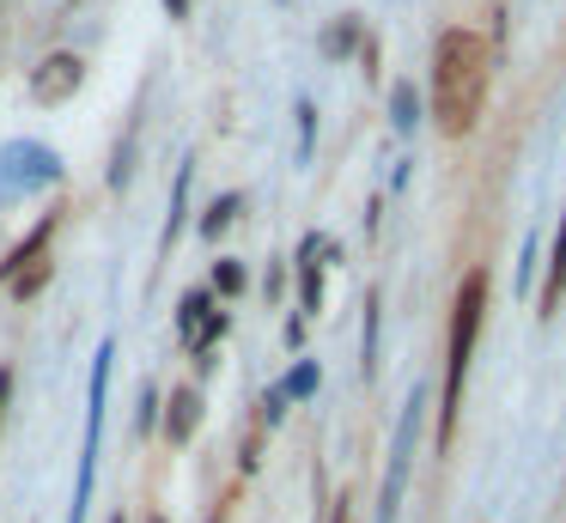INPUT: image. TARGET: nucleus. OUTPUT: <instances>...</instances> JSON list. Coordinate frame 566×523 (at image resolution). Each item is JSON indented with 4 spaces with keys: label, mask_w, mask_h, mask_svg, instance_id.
I'll list each match as a JSON object with an SVG mask.
<instances>
[{
    "label": "nucleus",
    "mask_w": 566,
    "mask_h": 523,
    "mask_svg": "<svg viewBox=\"0 0 566 523\" xmlns=\"http://www.w3.org/2000/svg\"><path fill=\"white\" fill-rule=\"evenodd\" d=\"M165 7H171V19H184V12H189V0H165Z\"/></svg>",
    "instance_id": "dca6fc26"
},
{
    "label": "nucleus",
    "mask_w": 566,
    "mask_h": 523,
    "mask_svg": "<svg viewBox=\"0 0 566 523\" xmlns=\"http://www.w3.org/2000/svg\"><path fill=\"white\" fill-rule=\"evenodd\" d=\"M232 213H238V195H220V201L208 207V219H201V238H220V231L232 226Z\"/></svg>",
    "instance_id": "9b49d317"
},
{
    "label": "nucleus",
    "mask_w": 566,
    "mask_h": 523,
    "mask_svg": "<svg viewBox=\"0 0 566 523\" xmlns=\"http://www.w3.org/2000/svg\"><path fill=\"white\" fill-rule=\"evenodd\" d=\"M566 299V207H560V231H554V262H548V280H542V316H554Z\"/></svg>",
    "instance_id": "423d86ee"
},
{
    "label": "nucleus",
    "mask_w": 566,
    "mask_h": 523,
    "mask_svg": "<svg viewBox=\"0 0 566 523\" xmlns=\"http://www.w3.org/2000/svg\"><path fill=\"white\" fill-rule=\"evenodd\" d=\"M196 389H177L171 396V420H165V438H171V444H189V432H196Z\"/></svg>",
    "instance_id": "1a4fd4ad"
},
{
    "label": "nucleus",
    "mask_w": 566,
    "mask_h": 523,
    "mask_svg": "<svg viewBox=\"0 0 566 523\" xmlns=\"http://www.w3.org/2000/svg\"><path fill=\"white\" fill-rule=\"evenodd\" d=\"M488 36L463 31V24H451V31L432 43V116H439L444 134H469L481 116V104H488Z\"/></svg>",
    "instance_id": "f257e3e1"
},
{
    "label": "nucleus",
    "mask_w": 566,
    "mask_h": 523,
    "mask_svg": "<svg viewBox=\"0 0 566 523\" xmlns=\"http://www.w3.org/2000/svg\"><path fill=\"white\" fill-rule=\"evenodd\" d=\"M317 250H323V238H305V250H298V304H305V311H317V304H323V268H317Z\"/></svg>",
    "instance_id": "6e6552de"
},
{
    "label": "nucleus",
    "mask_w": 566,
    "mask_h": 523,
    "mask_svg": "<svg viewBox=\"0 0 566 523\" xmlns=\"http://www.w3.org/2000/svg\"><path fill=\"white\" fill-rule=\"evenodd\" d=\"M147 523H165V517H147Z\"/></svg>",
    "instance_id": "a211bd4d"
},
{
    "label": "nucleus",
    "mask_w": 566,
    "mask_h": 523,
    "mask_svg": "<svg viewBox=\"0 0 566 523\" xmlns=\"http://www.w3.org/2000/svg\"><path fill=\"white\" fill-rule=\"evenodd\" d=\"M50 238H55V213H50V219H43V226H38V231H31V238H25V243H19V250H13V255H7V262H0V280H13V274H25V268H31V262H43V255H50Z\"/></svg>",
    "instance_id": "0eeeda50"
},
{
    "label": "nucleus",
    "mask_w": 566,
    "mask_h": 523,
    "mask_svg": "<svg viewBox=\"0 0 566 523\" xmlns=\"http://www.w3.org/2000/svg\"><path fill=\"white\" fill-rule=\"evenodd\" d=\"M420 408H427V389H415L396 420V444H390V474H384V499H378V523H396V505H402V487H408V450H415L420 432Z\"/></svg>",
    "instance_id": "20e7f679"
},
{
    "label": "nucleus",
    "mask_w": 566,
    "mask_h": 523,
    "mask_svg": "<svg viewBox=\"0 0 566 523\" xmlns=\"http://www.w3.org/2000/svg\"><path fill=\"white\" fill-rule=\"evenodd\" d=\"M208 316H213V292H208V286H196V292H184V341H189V335H196V328H201V323H208Z\"/></svg>",
    "instance_id": "9d476101"
},
{
    "label": "nucleus",
    "mask_w": 566,
    "mask_h": 523,
    "mask_svg": "<svg viewBox=\"0 0 566 523\" xmlns=\"http://www.w3.org/2000/svg\"><path fill=\"white\" fill-rule=\"evenodd\" d=\"M153 420H159V401H153V389H140V414H135V426H140V432H153Z\"/></svg>",
    "instance_id": "2eb2a0df"
},
{
    "label": "nucleus",
    "mask_w": 566,
    "mask_h": 523,
    "mask_svg": "<svg viewBox=\"0 0 566 523\" xmlns=\"http://www.w3.org/2000/svg\"><path fill=\"white\" fill-rule=\"evenodd\" d=\"M111 523H123V517H111Z\"/></svg>",
    "instance_id": "6ab92c4d"
},
{
    "label": "nucleus",
    "mask_w": 566,
    "mask_h": 523,
    "mask_svg": "<svg viewBox=\"0 0 566 523\" xmlns=\"http://www.w3.org/2000/svg\"><path fill=\"white\" fill-rule=\"evenodd\" d=\"M311 389H317V365H298V372L286 377V389H281V396H311Z\"/></svg>",
    "instance_id": "ddd939ff"
},
{
    "label": "nucleus",
    "mask_w": 566,
    "mask_h": 523,
    "mask_svg": "<svg viewBox=\"0 0 566 523\" xmlns=\"http://www.w3.org/2000/svg\"><path fill=\"white\" fill-rule=\"evenodd\" d=\"M329 523H347V505H342V511H335V517H329Z\"/></svg>",
    "instance_id": "f3484780"
},
{
    "label": "nucleus",
    "mask_w": 566,
    "mask_h": 523,
    "mask_svg": "<svg viewBox=\"0 0 566 523\" xmlns=\"http://www.w3.org/2000/svg\"><path fill=\"white\" fill-rule=\"evenodd\" d=\"M481 316H488V268H469L451 304V347H444V396H439V444H451L457 426V401H463V377H469V353H475Z\"/></svg>",
    "instance_id": "f03ea898"
},
{
    "label": "nucleus",
    "mask_w": 566,
    "mask_h": 523,
    "mask_svg": "<svg viewBox=\"0 0 566 523\" xmlns=\"http://www.w3.org/2000/svg\"><path fill=\"white\" fill-rule=\"evenodd\" d=\"M80 80H86L80 55H50V61H43V73H38V97H67Z\"/></svg>",
    "instance_id": "39448f33"
},
{
    "label": "nucleus",
    "mask_w": 566,
    "mask_h": 523,
    "mask_svg": "<svg viewBox=\"0 0 566 523\" xmlns=\"http://www.w3.org/2000/svg\"><path fill=\"white\" fill-rule=\"evenodd\" d=\"M213 292L238 299V292H244V262H220V268H213Z\"/></svg>",
    "instance_id": "f8f14e48"
},
{
    "label": "nucleus",
    "mask_w": 566,
    "mask_h": 523,
    "mask_svg": "<svg viewBox=\"0 0 566 523\" xmlns=\"http://www.w3.org/2000/svg\"><path fill=\"white\" fill-rule=\"evenodd\" d=\"M396 128H415V92H408V85H396Z\"/></svg>",
    "instance_id": "4468645a"
},
{
    "label": "nucleus",
    "mask_w": 566,
    "mask_h": 523,
    "mask_svg": "<svg viewBox=\"0 0 566 523\" xmlns=\"http://www.w3.org/2000/svg\"><path fill=\"white\" fill-rule=\"evenodd\" d=\"M111 359H116V341H98L92 401H86V444H80V481H74V517H67V523H86V505H92V469H98V438H104V389H111Z\"/></svg>",
    "instance_id": "7ed1b4c3"
}]
</instances>
